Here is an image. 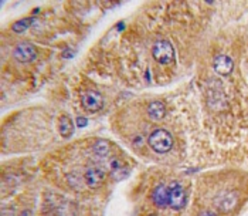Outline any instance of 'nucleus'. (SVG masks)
Returning a JSON list of instances; mask_svg holds the SVG:
<instances>
[{"mask_svg": "<svg viewBox=\"0 0 248 216\" xmlns=\"http://www.w3.org/2000/svg\"><path fill=\"white\" fill-rule=\"evenodd\" d=\"M148 144L155 152L157 154H166L172 150L173 138L166 130H155L148 138Z\"/></svg>", "mask_w": 248, "mask_h": 216, "instance_id": "nucleus-1", "label": "nucleus"}, {"mask_svg": "<svg viewBox=\"0 0 248 216\" xmlns=\"http://www.w3.org/2000/svg\"><path fill=\"white\" fill-rule=\"evenodd\" d=\"M153 59L160 64H170L174 59V49L168 40H157L152 49Z\"/></svg>", "mask_w": 248, "mask_h": 216, "instance_id": "nucleus-2", "label": "nucleus"}, {"mask_svg": "<svg viewBox=\"0 0 248 216\" xmlns=\"http://www.w3.org/2000/svg\"><path fill=\"white\" fill-rule=\"evenodd\" d=\"M169 192V206L172 209H182L186 205V192L179 182H172L168 188Z\"/></svg>", "mask_w": 248, "mask_h": 216, "instance_id": "nucleus-3", "label": "nucleus"}, {"mask_svg": "<svg viewBox=\"0 0 248 216\" xmlns=\"http://www.w3.org/2000/svg\"><path fill=\"white\" fill-rule=\"evenodd\" d=\"M81 105L88 113H96L102 108L104 99L96 91H84L81 94Z\"/></svg>", "mask_w": 248, "mask_h": 216, "instance_id": "nucleus-4", "label": "nucleus"}, {"mask_svg": "<svg viewBox=\"0 0 248 216\" xmlns=\"http://www.w3.org/2000/svg\"><path fill=\"white\" fill-rule=\"evenodd\" d=\"M84 178H85V183H87L90 188L95 189V188H99V186L104 183V181H105V178H107V172H105L104 168L91 166V168H88V169L85 171Z\"/></svg>", "mask_w": 248, "mask_h": 216, "instance_id": "nucleus-5", "label": "nucleus"}, {"mask_svg": "<svg viewBox=\"0 0 248 216\" xmlns=\"http://www.w3.org/2000/svg\"><path fill=\"white\" fill-rule=\"evenodd\" d=\"M37 57V51L36 47L31 43L23 41L17 44V47L15 49V59H17L21 63H29Z\"/></svg>", "mask_w": 248, "mask_h": 216, "instance_id": "nucleus-6", "label": "nucleus"}, {"mask_svg": "<svg viewBox=\"0 0 248 216\" xmlns=\"http://www.w3.org/2000/svg\"><path fill=\"white\" fill-rule=\"evenodd\" d=\"M214 71L220 76H229L234 68V63L229 56H217L213 61Z\"/></svg>", "mask_w": 248, "mask_h": 216, "instance_id": "nucleus-7", "label": "nucleus"}, {"mask_svg": "<svg viewBox=\"0 0 248 216\" xmlns=\"http://www.w3.org/2000/svg\"><path fill=\"white\" fill-rule=\"evenodd\" d=\"M216 203H217L218 209H221L223 212H230L237 205V194L235 192L221 194V195H218V198L216 199Z\"/></svg>", "mask_w": 248, "mask_h": 216, "instance_id": "nucleus-8", "label": "nucleus"}, {"mask_svg": "<svg viewBox=\"0 0 248 216\" xmlns=\"http://www.w3.org/2000/svg\"><path fill=\"white\" fill-rule=\"evenodd\" d=\"M152 202L159 208H165L169 205V192L165 185H159L153 189Z\"/></svg>", "mask_w": 248, "mask_h": 216, "instance_id": "nucleus-9", "label": "nucleus"}, {"mask_svg": "<svg viewBox=\"0 0 248 216\" xmlns=\"http://www.w3.org/2000/svg\"><path fill=\"white\" fill-rule=\"evenodd\" d=\"M166 114V107L162 101H153L148 105V117L152 121H160Z\"/></svg>", "mask_w": 248, "mask_h": 216, "instance_id": "nucleus-10", "label": "nucleus"}, {"mask_svg": "<svg viewBox=\"0 0 248 216\" xmlns=\"http://www.w3.org/2000/svg\"><path fill=\"white\" fill-rule=\"evenodd\" d=\"M58 131L61 134V137L68 138L73 135L74 133V124L71 121V118L68 116H61L58 118Z\"/></svg>", "mask_w": 248, "mask_h": 216, "instance_id": "nucleus-11", "label": "nucleus"}, {"mask_svg": "<svg viewBox=\"0 0 248 216\" xmlns=\"http://www.w3.org/2000/svg\"><path fill=\"white\" fill-rule=\"evenodd\" d=\"M93 151L95 152L98 157H107L111 152V144L107 139H98L95 144L93 145Z\"/></svg>", "mask_w": 248, "mask_h": 216, "instance_id": "nucleus-12", "label": "nucleus"}, {"mask_svg": "<svg viewBox=\"0 0 248 216\" xmlns=\"http://www.w3.org/2000/svg\"><path fill=\"white\" fill-rule=\"evenodd\" d=\"M33 21H34L33 17H26V19L19 20V21H16V23L12 26V30H13L15 33H23V32H26V30L33 24Z\"/></svg>", "mask_w": 248, "mask_h": 216, "instance_id": "nucleus-13", "label": "nucleus"}, {"mask_svg": "<svg viewBox=\"0 0 248 216\" xmlns=\"http://www.w3.org/2000/svg\"><path fill=\"white\" fill-rule=\"evenodd\" d=\"M87 122H88V121H87V118L79 117L78 119H77V125H78V127H85V125H87Z\"/></svg>", "mask_w": 248, "mask_h": 216, "instance_id": "nucleus-14", "label": "nucleus"}, {"mask_svg": "<svg viewBox=\"0 0 248 216\" xmlns=\"http://www.w3.org/2000/svg\"><path fill=\"white\" fill-rule=\"evenodd\" d=\"M200 216H216V215H214V214H211V212H203Z\"/></svg>", "mask_w": 248, "mask_h": 216, "instance_id": "nucleus-15", "label": "nucleus"}, {"mask_svg": "<svg viewBox=\"0 0 248 216\" xmlns=\"http://www.w3.org/2000/svg\"><path fill=\"white\" fill-rule=\"evenodd\" d=\"M29 215H30V212H24L21 216H29Z\"/></svg>", "mask_w": 248, "mask_h": 216, "instance_id": "nucleus-16", "label": "nucleus"}, {"mask_svg": "<svg viewBox=\"0 0 248 216\" xmlns=\"http://www.w3.org/2000/svg\"><path fill=\"white\" fill-rule=\"evenodd\" d=\"M149 216H156V215H149Z\"/></svg>", "mask_w": 248, "mask_h": 216, "instance_id": "nucleus-17", "label": "nucleus"}]
</instances>
